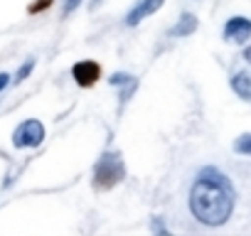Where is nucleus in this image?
Returning a JSON list of instances; mask_svg holds the SVG:
<instances>
[{"instance_id":"12","label":"nucleus","mask_w":251,"mask_h":236,"mask_svg":"<svg viewBox=\"0 0 251 236\" xmlns=\"http://www.w3.org/2000/svg\"><path fill=\"white\" fill-rule=\"evenodd\" d=\"M8 79H10L8 74H0V89H5V84H8Z\"/></svg>"},{"instance_id":"8","label":"nucleus","mask_w":251,"mask_h":236,"mask_svg":"<svg viewBox=\"0 0 251 236\" xmlns=\"http://www.w3.org/2000/svg\"><path fill=\"white\" fill-rule=\"evenodd\" d=\"M195 27H197V18L195 15H190V13H185L182 18H180V25L173 30V35H190V32H195Z\"/></svg>"},{"instance_id":"9","label":"nucleus","mask_w":251,"mask_h":236,"mask_svg":"<svg viewBox=\"0 0 251 236\" xmlns=\"http://www.w3.org/2000/svg\"><path fill=\"white\" fill-rule=\"evenodd\" d=\"M234 150H236V153H241V155H251V133L239 136V138H236V143H234Z\"/></svg>"},{"instance_id":"6","label":"nucleus","mask_w":251,"mask_h":236,"mask_svg":"<svg viewBox=\"0 0 251 236\" xmlns=\"http://www.w3.org/2000/svg\"><path fill=\"white\" fill-rule=\"evenodd\" d=\"M165 3V0H141V3L128 13V18H126V25H138L143 18H148V15H153L155 10H160V5Z\"/></svg>"},{"instance_id":"2","label":"nucleus","mask_w":251,"mask_h":236,"mask_svg":"<svg viewBox=\"0 0 251 236\" xmlns=\"http://www.w3.org/2000/svg\"><path fill=\"white\" fill-rule=\"evenodd\" d=\"M126 175V167H123V160L118 153H103L101 160L96 163L94 167V185L101 187V189H108L113 185H118Z\"/></svg>"},{"instance_id":"5","label":"nucleus","mask_w":251,"mask_h":236,"mask_svg":"<svg viewBox=\"0 0 251 236\" xmlns=\"http://www.w3.org/2000/svg\"><path fill=\"white\" fill-rule=\"evenodd\" d=\"M249 37H251V20L249 18H231L224 25V40L244 45Z\"/></svg>"},{"instance_id":"10","label":"nucleus","mask_w":251,"mask_h":236,"mask_svg":"<svg viewBox=\"0 0 251 236\" xmlns=\"http://www.w3.org/2000/svg\"><path fill=\"white\" fill-rule=\"evenodd\" d=\"M30 69H32V62H27V64H25V67H23V71H20V74H18V81H20V79H25V76H27V74H30Z\"/></svg>"},{"instance_id":"11","label":"nucleus","mask_w":251,"mask_h":236,"mask_svg":"<svg viewBox=\"0 0 251 236\" xmlns=\"http://www.w3.org/2000/svg\"><path fill=\"white\" fill-rule=\"evenodd\" d=\"M79 3H81V0H67V13H72V10H74Z\"/></svg>"},{"instance_id":"3","label":"nucleus","mask_w":251,"mask_h":236,"mask_svg":"<svg viewBox=\"0 0 251 236\" xmlns=\"http://www.w3.org/2000/svg\"><path fill=\"white\" fill-rule=\"evenodd\" d=\"M231 89L244 101H251V47H246L231 67Z\"/></svg>"},{"instance_id":"4","label":"nucleus","mask_w":251,"mask_h":236,"mask_svg":"<svg viewBox=\"0 0 251 236\" xmlns=\"http://www.w3.org/2000/svg\"><path fill=\"white\" fill-rule=\"evenodd\" d=\"M45 138V128L40 121H25L15 133H13V143L15 148H37Z\"/></svg>"},{"instance_id":"1","label":"nucleus","mask_w":251,"mask_h":236,"mask_svg":"<svg viewBox=\"0 0 251 236\" xmlns=\"http://www.w3.org/2000/svg\"><path fill=\"white\" fill-rule=\"evenodd\" d=\"M236 192L219 170L204 167L190 189V212L204 226H222L234 212Z\"/></svg>"},{"instance_id":"7","label":"nucleus","mask_w":251,"mask_h":236,"mask_svg":"<svg viewBox=\"0 0 251 236\" xmlns=\"http://www.w3.org/2000/svg\"><path fill=\"white\" fill-rule=\"evenodd\" d=\"M72 74H74L76 84H81V86H91V84L99 79V67H96L94 62H79V64H74Z\"/></svg>"}]
</instances>
